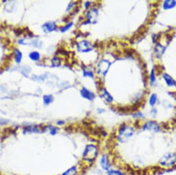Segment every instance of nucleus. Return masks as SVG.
<instances>
[{
  "instance_id": "3",
  "label": "nucleus",
  "mask_w": 176,
  "mask_h": 175,
  "mask_svg": "<svg viewBox=\"0 0 176 175\" xmlns=\"http://www.w3.org/2000/svg\"><path fill=\"white\" fill-rule=\"evenodd\" d=\"M99 153V148L95 143H88L82 151V160L86 163H93Z\"/></svg>"
},
{
  "instance_id": "15",
  "label": "nucleus",
  "mask_w": 176,
  "mask_h": 175,
  "mask_svg": "<svg viewBox=\"0 0 176 175\" xmlns=\"http://www.w3.org/2000/svg\"><path fill=\"white\" fill-rule=\"evenodd\" d=\"M41 131L42 132H47L49 133L50 135L52 136H55L58 133L59 131V129L58 126L56 125H45L43 128H41Z\"/></svg>"
},
{
  "instance_id": "25",
  "label": "nucleus",
  "mask_w": 176,
  "mask_h": 175,
  "mask_svg": "<svg viewBox=\"0 0 176 175\" xmlns=\"http://www.w3.org/2000/svg\"><path fill=\"white\" fill-rule=\"evenodd\" d=\"M148 102H149V105L151 107H154V106L159 103V99H158V96L157 94L153 93L149 96V99H148Z\"/></svg>"
},
{
  "instance_id": "14",
  "label": "nucleus",
  "mask_w": 176,
  "mask_h": 175,
  "mask_svg": "<svg viewBox=\"0 0 176 175\" xmlns=\"http://www.w3.org/2000/svg\"><path fill=\"white\" fill-rule=\"evenodd\" d=\"M81 71H82V76L83 78H88L95 80V71L92 69L89 66H82L81 67Z\"/></svg>"
},
{
  "instance_id": "11",
  "label": "nucleus",
  "mask_w": 176,
  "mask_h": 175,
  "mask_svg": "<svg viewBox=\"0 0 176 175\" xmlns=\"http://www.w3.org/2000/svg\"><path fill=\"white\" fill-rule=\"evenodd\" d=\"M80 95L83 98L85 99V100L89 101V102H93L95 99H96V94L94 92H92V91L86 87L82 86L81 89H80Z\"/></svg>"
},
{
  "instance_id": "26",
  "label": "nucleus",
  "mask_w": 176,
  "mask_h": 175,
  "mask_svg": "<svg viewBox=\"0 0 176 175\" xmlns=\"http://www.w3.org/2000/svg\"><path fill=\"white\" fill-rule=\"evenodd\" d=\"M78 173H79L78 167L74 166H71L70 169H68L66 171H64L61 175H78Z\"/></svg>"
},
{
  "instance_id": "24",
  "label": "nucleus",
  "mask_w": 176,
  "mask_h": 175,
  "mask_svg": "<svg viewBox=\"0 0 176 175\" xmlns=\"http://www.w3.org/2000/svg\"><path fill=\"white\" fill-rule=\"evenodd\" d=\"M54 100H55V98L52 94H46L42 96V102L45 105H50L54 102Z\"/></svg>"
},
{
  "instance_id": "30",
  "label": "nucleus",
  "mask_w": 176,
  "mask_h": 175,
  "mask_svg": "<svg viewBox=\"0 0 176 175\" xmlns=\"http://www.w3.org/2000/svg\"><path fill=\"white\" fill-rule=\"evenodd\" d=\"M31 45L32 46H34L35 48H40L42 47V41H40L39 39H32V41H31Z\"/></svg>"
},
{
  "instance_id": "28",
  "label": "nucleus",
  "mask_w": 176,
  "mask_h": 175,
  "mask_svg": "<svg viewBox=\"0 0 176 175\" xmlns=\"http://www.w3.org/2000/svg\"><path fill=\"white\" fill-rule=\"evenodd\" d=\"M14 6H15V2H12V1H6L5 3V10L8 13H12L14 9Z\"/></svg>"
},
{
  "instance_id": "19",
  "label": "nucleus",
  "mask_w": 176,
  "mask_h": 175,
  "mask_svg": "<svg viewBox=\"0 0 176 175\" xmlns=\"http://www.w3.org/2000/svg\"><path fill=\"white\" fill-rule=\"evenodd\" d=\"M162 6H163V9L166 11L171 10L176 7V1L175 0H165V1H163Z\"/></svg>"
},
{
  "instance_id": "20",
  "label": "nucleus",
  "mask_w": 176,
  "mask_h": 175,
  "mask_svg": "<svg viewBox=\"0 0 176 175\" xmlns=\"http://www.w3.org/2000/svg\"><path fill=\"white\" fill-rule=\"evenodd\" d=\"M29 58L34 62H38L41 60V55L38 51H32L29 54Z\"/></svg>"
},
{
  "instance_id": "18",
  "label": "nucleus",
  "mask_w": 176,
  "mask_h": 175,
  "mask_svg": "<svg viewBox=\"0 0 176 175\" xmlns=\"http://www.w3.org/2000/svg\"><path fill=\"white\" fill-rule=\"evenodd\" d=\"M148 80H149V83L151 86H154L157 84V75H156V70L155 68H152L150 73H149V76H148Z\"/></svg>"
},
{
  "instance_id": "7",
  "label": "nucleus",
  "mask_w": 176,
  "mask_h": 175,
  "mask_svg": "<svg viewBox=\"0 0 176 175\" xmlns=\"http://www.w3.org/2000/svg\"><path fill=\"white\" fill-rule=\"evenodd\" d=\"M142 129L144 131H148L152 133H159L162 130L161 125L155 121H148L142 125Z\"/></svg>"
},
{
  "instance_id": "27",
  "label": "nucleus",
  "mask_w": 176,
  "mask_h": 175,
  "mask_svg": "<svg viewBox=\"0 0 176 175\" xmlns=\"http://www.w3.org/2000/svg\"><path fill=\"white\" fill-rule=\"evenodd\" d=\"M31 72H32V69H31V67H29V66H23L20 69V73L23 76H24V77H26V78L30 77Z\"/></svg>"
},
{
  "instance_id": "13",
  "label": "nucleus",
  "mask_w": 176,
  "mask_h": 175,
  "mask_svg": "<svg viewBox=\"0 0 176 175\" xmlns=\"http://www.w3.org/2000/svg\"><path fill=\"white\" fill-rule=\"evenodd\" d=\"M153 52H154V56L157 58H161L163 57V55L166 52V47L164 45H162L160 42H157L154 46V49H153Z\"/></svg>"
},
{
  "instance_id": "23",
  "label": "nucleus",
  "mask_w": 176,
  "mask_h": 175,
  "mask_svg": "<svg viewBox=\"0 0 176 175\" xmlns=\"http://www.w3.org/2000/svg\"><path fill=\"white\" fill-rule=\"evenodd\" d=\"M49 74L48 73H45V74H43V75H39V76H32L31 77V79H32L33 80H35V81H38V82H43V81H45L46 80L48 79V77H49Z\"/></svg>"
},
{
  "instance_id": "38",
  "label": "nucleus",
  "mask_w": 176,
  "mask_h": 175,
  "mask_svg": "<svg viewBox=\"0 0 176 175\" xmlns=\"http://www.w3.org/2000/svg\"><path fill=\"white\" fill-rule=\"evenodd\" d=\"M96 111H97L98 114H103V113L105 112V109H104V108H99H99H97Z\"/></svg>"
},
{
  "instance_id": "5",
  "label": "nucleus",
  "mask_w": 176,
  "mask_h": 175,
  "mask_svg": "<svg viewBox=\"0 0 176 175\" xmlns=\"http://www.w3.org/2000/svg\"><path fill=\"white\" fill-rule=\"evenodd\" d=\"M111 65H112V63L110 60H108L107 58H101L96 64V68H95L96 74L101 79H104L106 77V75L108 74V71L110 69Z\"/></svg>"
},
{
  "instance_id": "34",
  "label": "nucleus",
  "mask_w": 176,
  "mask_h": 175,
  "mask_svg": "<svg viewBox=\"0 0 176 175\" xmlns=\"http://www.w3.org/2000/svg\"><path fill=\"white\" fill-rule=\"evenodd\" d=\"M149 114H150V116H151L152 118H156L157 114H158V110H157L155 107H152L151 110H150V112H149Z\"/></svg>"
},
{
  "instance_id": "29",
  "label": "nucleus",
  "mask_w": 176,
  "mask_h": 175,
  "mask_svg": "<svg viewBox=\"0 0 176 175\" xmlns=\"http://www.w3.org/2000/svg\"><path fill=\"white\" fill-rule=\"evenodd\" d=\"M77 6H78V2H73V1L69 2L68 5H67V8H66V12L67 13H70L73 10H76Z\"/></svg>"
},
{
  "instance_id": "16",
  "label": "nucleus",
  "mask_w": 176,
  "mask_h": 175,
  "mask_svg": "<svg viewBox=\"0 0 176 175\" xmlns=\"http://www.w3.org/2000/svg\"><path fill=\"white\" fill-rule=\"evenodd\" d=\"M162 78H163L165 83L168 87H176V80L171 77L170 75H168L167 73H163Z\"/></svg>"
},
{
  "instance_id": "22",
  "label": "nucleus",
  "mask_w": 176,
  "mask_h": 175,
  "mask_svg": "<svg viewBox=\"0 0 176 175\" xmlns=\"http://www.w3.org/2000/svg\"><path fill=\"white\" fill-rule=\"evenodd\" d=\"M61 63H62V61H61V58H59V57H57V56H55V57H53L51 59H50V63H49V65L51 66V67H59V66H61Z\"/></svg>"
},
{
  "instance_id": "32",
  "label": "nucleus",
  "mask_w": 176,
  "mask_h": 175,
  "mask_svg": "<svg viewBox=\"0 0 176 175\" xmlns=\"http://www.w3.org/2000/svg\"><path fill=\"white\" fill-rule=\"evenodd\" d=\"M132 117H133L134 119H144V115L142 112L138 111V112H135V113L132 114Z\"/></svg>"
},
{
  "instance_id": "2",
  "label": "nucleus",
  "mask_w": 176,
  "mask_h": 175,
  "mask_svg": "<svg viewBox=\"0 0 176 175\" xmlns=\"http://www.w3.org/2000/svg\"><path fill=\"white\" fill-rule=\"evenodd\" d=\"M134 135H135V128L126 124L122 125L120 127H118L116 133H115L116 141L120 143H127Z\"/></svg>"
},
{
  "instance_id": "21",
  "label": "nucleus",
  "mask_w": 176,
  "mask_h": 175,
  "mask_svg": "<svg viewBox=\"0 0 176 175\" xmlns=\"http://www.w3.org/2000/svg\"><path fill=\"white\" fill-rule=\"evenodd\" d=\"M13 58H14V61L17 62V64H20L22 61V58H23L22 52L18 49H14L13 50Z\"/></svg>"
},
{
  "instance_id": "37",
  "label": "nucleus",
  "mask_w": 176,
  "mask_h": 175,
  "mask_svg": "<svg viewBox=\"0 0 176 175\" xmlns=\"http://www.w3.org/2000/svg\"><path fill=\"white\" fill-rule=\"evenodd\" d=\"M9 123V121H7V120H4V119H1L0 118V125H6Z\"/></svg>"
},
{
  "instance_id": "31",
  "label": "nucleus",
  "mask_w": 176,
  "mask_h": 175,
  "mask_svg": "<svg viewBox=\"0 0 176 175\" xmlns=\"http://www.w3.org/2000/svg\"><path fill=\"white\" fill-rule=\"evenodd\" d=\"M106 174L107 175H126L125 173H124L121 170H118V169H109L108 171H106Z\"/></svg>"
},
{
  "instance_id": "9",
  "label": "nucleus",
  "mask_w": 176,
  "mask_h": 175,
  "mask_svg": "<svg viewBox=\"0 0 176 175\" xmlns=\"http://www.w3.org/2000/svg\"><path fill=\"white\" fill-rule=\"evenodd\" d=\"M41 29L44 34H50V33L58 31V27L57 22L50 20V21H47V22H45V23H43L41 26Z\"/></svg>"
},
{
  "instance_id": "35",
  "label": "nucleus",
  "mask_w": 176,
  "mask_h": 175,
  "mask_svg": "<svg viewBox=\"0 0 176 175\" xmlns=\"http://www.w3.org/2000/svg\"><path fill=\"white\" fill-rule=\"evenodd\" d=\"M160 36H161V34H157V35H152V41L154 42L155 44L159 41L160 39Z\"/></svg>"
},
{
  "instance_id": "10",
  "label": "nucleus",
  "mask_w": 176,
  "mask_h": 175,
  "mask_svg": "<svg viewBox=\"0 0 176 175\" xmlns=\"http://www.w3.org/2000/svg\"><path fill=\"white\" fill-rule=\"evenodd\" d=\"M99 166H101L102 169L104 170V171H108L109 169H111V166H112V164H111V161L109 159V156L107 154H103L99 158Z\"/></svg>"
},
{
  "instance_id": "8",
  "label": "nucleus",
  "mask_w": 176,
  "mask_h": 175,
  "mask_svg": "<svg viewBox=\"0 0 176 175\" xmlns=\"http://www.w3.org/2000/svg\"><path fill=\"white\" fill-rule=\"evenodd\" d=\"M99 94L101 96V98L103 100L108 104H112L114 102V98L113 96L109 93V91L107 90L104 86H102L99 89Z\"/></svg>"
},
{
  "instance_id": "12",
  "label": "nucleus",
  "mask_w": 176,
  "mask_h": 175,
  "mask_svg": "<svg viewBox=\"0 0 176 175\" xmlns=\"http://www.w3.org/2000/svg\"><path fill=\"white\" fill-rule=\"evenodd\" d=\"M41 132V128L37 125H25L23 127V133L24 134H32V133H39Z\"/></svg>"
},
{
  "instance_id": "36",
  "label": "nucleus",
  "mask_w": 176,
  "mask_h": 175,
  "mask_svg": "<svg viewBox=\"0 0 176 175\" xmlns=\"http://www.w3.org/2000/svg\"><path fill=\"white\" fill-rule=\"evenodd\" d=\"M65 121H63V120H58L57 121V125H58V126H64L65 125Z\"/></svg>"
},
{
  "instance_id": "6",
  "label": "nucleus",
  "mask_w": 176,
  "mask_h": 175,
  "mask_svg": "<svg viewBox=\"0 0 176 175\" xmlns=\"http://www.w3.org/2000/svg\"><path fill=\"white\" fill-rule=\"evenodd\" d=\"M75 46L77 51L81 53V54H87V53H91L95 50V46L93 43L87 39H81L77 41Z\"/></svg>"
},
{
  "instance_id": "4",
  "label": "nucleus",
  "mask_w": 176,
  "mask_h": 175,
  "mask_svg": "<svg viewBox=\"0 0 176 175\" xmlns=\"http://www.w3.org/2000/svg\"><path fill=\"white\" fill-rule=\"evenodd\" d=\"M99 9L97 5H93L90 9H88L85 13L84 20L81 23V26L84 25H94L99 20Z\"/></svg>"
},
{
  "instance_id": "33",
  "label": "nucleus",
  "mask_w": 176,
  "mask_h": 175,
  "mask_svg": "<svg viewBox=\"0 0 176 175\" xmlns=\"http://www.w3.org/2000/svg\"><path fill=\"white\" fill-rule=\"evenodd\" d=\"M92 6H93V2H92V1H85V2H83V7H84V9H85L86 11H87L88 9H90Z\"/></svg>"
},
{
  "instance_id": "17",
  "label": "nucleus",
  "mask_w": 176,
  "mask_h": 175,
  "mask_svg": "<svg viewBox=\"0 0 176 175\" xmlns=\"http://www.w3.org/2000/svg\"><path fill=\"white\" fill-rule=\"evenodd\" d=\"M74 25H75V23H74L73 21H69V22H67V23L59 26V27H58V31H59V33H61V34H64V33L68 32L71 28H73Z\"/></svg>"
},
{
  "instance_id": "1",
  "label": "nucleus",
  "mask_w": 176,
  "mask_h": 175,
  "mask_svg": "<svg viewBox=\"0 0 176 175\" xmlns=\"http://www.w3.org/2000/svg\"><path fill=\"white\" fill-rule=\"evenodd\" d=\"M157 167L160 171L176 169V152H167L159 159Z\"/></svg>"
}]
</instances>
